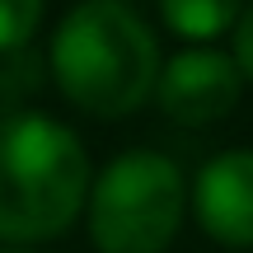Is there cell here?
Returning a JSON list of instances; mask_svg holds the SVG:
<instances>
[{
    "label": "cell",
    "instance_id": "obj_5",
    "mask_svg": "<svg viewBox=\"0 0 253 253\" xmlns=\"http://www.w3.org/2000/svg\"><path fill=\"white\" fill-rule=\"evenodd\" d=\"M192 216L216 244L253 249V150H220L202 164Z\"/></svg>",
    "mask_w": 253,
    "mask_h": 253
},
{
    "label": "cell",
    "instance_id": "obj_2",
    "mask_svg": "<svg viewBox=\"0 0 253 253\" xmlns=\"http://www.w3.org/2000/svg\"><path fill=\"white\" fill-rule=\"evenodd\" d=\"M84 141L47 113L0 118V244H42L75 225L89 197Z\"/></svg>",
    "mask_w": 253,
    "mask_h": 253
},
{
    "label": "cell",
    "instance_id": "obj_6",
    "mask_svg": "<svg viewBox=\"0 0 253 253\" xmlns=\"http://www.w3.org/2000/svg\"><path fill=\"white\" fill-rule=\"evenodd\" d=\"M244 9V0H160L164 24L188 42H211V38L230 33Z\"/></svg>",
    "mask_w": 253,
    "mask_h": 253
},
{
    "label": "cell",
    "instance_id": "obj_1",
    "mask_svg": "<svg viewBox=\"0 0 253 253\" xmlns=\"http://www.w3.org/2000/svg\"><path fill=\"white\" fill-rule=\"evenodd\" d=\"M160 42L122 0H84L56 24L47 71L71 108L89 118H126L155 99Z\"/></svg>",
    "mask_w": 253,
    "mask_h": 253
},
{
    "label": "cell",
    "instance_id": "obj_8",
    "mask_svg": "<svg viewBox=\"0 0 253 253\" xmlns=\"http://www.w3.org/2000/svg\"><path fill=\"white\" fill-rule=\"evenodd\" d=\"M47 0H0V56L33 42Z\"/></svg>",
    "mask_w": 253,
    "mask_h": 253
},
{
    "label": "cell",
    "instance_id": "obj_3",
    "mask_svg": "<svg viewBox=\"0 0 253 253\" xmlns=\"http://www.w3.org/2000/svg\"><path fill=\"white\" fill-rule=\"evenodd\" d=\"M84 211L99 253H164L183 225L188 188L169 155L122 150L94 173Z\"/></svg>",
    "mask_w": 253,
    "mask_h": 253
},
{
    "label": "cell",
    "instance_id": "obj_10",
    "mask_svg": "<svg viewBox=\"0 0 253 253\" xmlns=\"http://www.w3.org/2000/svg\"><path fill=\"white\" fill-rule=\"evenodd\" d=\"M0 253H38V249H28V244H0Z\"/></svg>",
    "mask_w": 253,
    "mask_h": 253
},
{
    "label": "cell",
    "instance_id": "obj_7",
    "mask_svg": "<svg viewBox=\"0 0 253 253\" xmlns=\"http://www.w3.org/2000/svg\"><path fill=\"white\" fill-rule=\"evenodd\" d=\"M38 80H42V66H38V56H28V47L0 56V118L5 113H24L19 99L28 89H38Z\"/></svg>",
    "mask_w": 253,
    "mask_h": 253
},
{
    "label": "cell",
    "instance_id": "obj_4",
    "mask_svg": "<svg viewBox=\"0 0 253 253\" xmlns=\"http://www.w3.org/2000/svg\"><path fill=\"white\" fill-rule=\"evenodd\" d=\"M239 94H244V71L235 66V56L202 47V42L173 52L160 66V80H155V103L178 126L225 122L239 108Z\"/></svg>",
    "mask_w": 253,
    "mask_h": 253
},
{
    "label": "cell",
    "instance_id": "obj_9",
    "mask_svg": "<svg viewBox=\"0 0 253 253\" xmlns=\"http://www.w3.org/2000/svg\"><path fill=\"white\" fill-rule=\"evenodd\" d=\"M230 33H235V52L230 56H235V66L244 71V80H253V0L239 9V19H235Z\"/></svg>",
    "mask_w": 253,
    "mask_h": 253
}]
</instances>
